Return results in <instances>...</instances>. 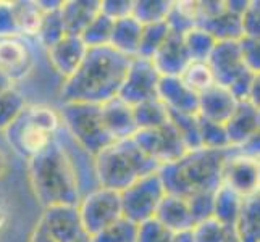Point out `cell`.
Segmentation results:
<instances>
[{"mask_svg": "<svg viewBox=\"0 0 260 242\" xmlns=\"http://www.w3.org/2000/svg\"><path fill=\"white\" fill-rule=\"evenodd\" d=\"M63 36H65V29L60 18V8L49 13H44L41 28L38 31V41L41 42V46L49 49L55 42H58Z\"/></svg>", "mask_w": 260, "mask_h": 242, "instance_id": "38", "label": "cell"}, {"mask_svg": "<svg viewBox=\"0 0 260 242\" xmlns=\"http://www.w3.org/2000/svg\"><path fill=\"white\" fill-rule=\"evenodd\" d=\"M133 116L136 128L139 129H152L158 128L168 121V109L158 100V98H150V100L141 102L133 107Z\"/></svg>", "mask_w": 260, "mask_h": 242, "instance_id": "28", "label": "cell"}, {"mask_svg": "<svg viewBox=\"0 0 260 242\" xmlns=\"http://www.w3.org/2000/svg\"><path fill=\"white\" fill-rule=\"evenodd\" d=\"M26 105L28 102L24 95L15 87L0 94V132H4L21 115Z\"/></svg>", "mask_w": 260, "mask_h": 242, "instance_id": "35", "label": "cell"}, {"mask_svg": "<svg viewBox=\"0 0 260 242\" xmlns=\"http://www.w3.org/2000/svg\"><path fill=\"white\" fill-rule=\"evenodd\" d=\"M199 136H201V147L202 149H228L230 142L226 137L225 126L220 123H213L199 116Z\"/></svg>", "mask_w": 260, "mask_h": 242, "instance_id": "37", "label": "cell"}, {"mask_svg": "<svg viewBox=\"0 0 260 242\" xmlns=\"http://www.w3.org/2000/svg\"><path fill=\"white\" fill-rule=\"evenodd\" d=\"M213 195L215 192H196L186 199L194 225L213 217Z\"/></svg>", "mask_w": 260, "mask_h": 242, "instance_id": "41", "label": "cell"}, {"mask_svg": "<svg viewBox=\"0 0 260 242\" xmlns=\"http://www.w3.org/2000/svg\"><path fill=\"white\" fill-rule=\"evenodd\" d=\"M172 0H133L131 16L138 20L142 26L164 23L168 13L172 12Z\"/></svg>", "mask_w": 260, "mask_h": 242, "instance_id": "29", "label": "cell"}, {"mask_svg": "<svg viewBox=\"0 0 260 242\" xmlns=\"http://www.w3.org/2000/svg\"><path fill=\"white\" fill-rule=\"evenodd\" d=\"M158 81L160 75L150 60L133 57L128 73L124 76V81L116 97L131 107L150 100V98L157 97Z\"/></svg>", "mask_w": 260, "mask_h": 242, "instance_id": "10", "label": "cell"}, {"mask_svg": "<svg viewBox=\"0 0 260 242\" xmlns=\"http://www.w3.org/2000/svg\"><path fill=\"white\" fill-rule=\"evenodd\" d=\"M36 58L32 47L24 36H4L0 38V71L12 81H21L31 75Z\"/></svg>", "mask_w": 260, "mask_h": 242, "instance_id": "11", "label": "cell"}, {"mask_svg": "<svg viewBox=\"0 0 260 242\" xmlns=\"http://www.w3.org/2000/svg\"><path fill=\"white\" fill-rule=\"evenodd\" d=\"M207 65L213 75L215 84L226 89L249 70L241 57L238 41H221L215 44L207 58Z\"/></svg>", "mask_w": 260, "mask_h": 242, "instance_id": "12", "label": "cell"}, {"mask_svg": "<svg viewBox=\"0 0 260 242\" xmlns=\"http://www.w3.org/2000/svg\"><path fill=\"white\" fill-rule=\"evenodd\" d=\"M239 50H241V57H243L246 66L254 71V73H258L260 71V41L255 38H247V36H243L239 41Z\"/></svg>", "mask_w": 260, "mask_h": 242, "instance_id": "42", "label": "cell"}, {"mask_svg": "<svg viewBox=\"0 0 260 242\" xmlns=\"http://www.w3.org/2000/svg\"><path fill=\"white\" fill-rule=\"evenodd\" d=\"M226 131L230 147H239L246 141L258 134L260 129V113L255 105L249 100L238 102L235 112L231 113L228 121L223 124Z\"/></svg>", "mask_w": 260, "mask_h": 242, "instance_id": "17", "label": "cell"}, {"mask_svg": "<svg viewBox=\"0 0 260 242\" xmlns=\"http://www.w3.org/2000/svg\"><path fill=\"white\" fill-rule=\"evenodd\" d=\"M13 15L18 26V34L20 36H38V31L41 28L44 12L38 2L32 0H18L12 2Z\"/></svg>", "mask_w": 260, "mask_h": 242, "instance_id": "27", "label": "cell"}, {"mask_svg": "<svg viewBox=\"0 0 260 242\" xmlns=\"http://www.w3.org/2000/svg\"><path fill=\"white\" fill-rule=\"evenodd\" d=\"M101 12V0H67L61 2L60 18L65 34L81 36L95 15Z\"/></svg>", "mask_w": 260, "mask_h": 242, "instance_id": "21", "label": "cell"}, {"mask_svg": "<svg viewBox=\"0 0 260 242\" xmlns=\"http://www.w3.org/2000/svg\"><path fill=\"white\" fill-rule=\"evenodd\" d=\"M129 63V57L110 46L87 49L79 68L61 84V100L94 105L112 100L120 92Z\"/></svg>", "mask_w": 260, "mask_h": 242, "instance_id": "1", "label": "cell"}, {"mask_svg": "<svg viewBox=\"0 0 260 242\" xmlns=\"http://www.w3.org/2000/svg\"><path fill=\"white\" fill-rule=\"evenodd\" d=\"M168 32L170 31H168V26H167L165 21L142 26L139 49H138V55L136 57L150 60L152 57H154V53L158 50V47L164 44V41L167 39Z\"/></svg>", "mask_w": 260, "mask_h": 242, "instance_id": "36", "label": "cell"}, {"mask_svg": "<svg viewBox=\"0 0 260 242\" xmlns=\"http://www.w3.org/2000/svg\"><path fill=\"white\" fill-rule=\"evenodd\" d=\"M39 223L55 242H71L84 232L78 205H52L44 209Z\"/></svg>", "mask_w": 260, "mask_h": 242, "instance_id": "14", "label": "cell"}, {"mask_svg": "<svg viewBox=\"0 0 260 242\" xmlns=\"http://www.w3.org/2000/svg\"><path fill=\"white\" fill-rule=\"evenodd\" d=\"M154 218L172 232H186L191 231L194 226V220L186 199L173 194H167L164 197L155 210Z\"/></svg>", "mask_w": 260, "mask_h": 242, "instance_id": "22", "label": "cell"}, {"mask_svg": "<svg viewBox=\"0 0 260 242\" xmlns=\"http://www.w3.org/2000/svg\"><path fill=\"white\" fill-rule=\"evenodd\" d=\"M260 4L257 0H250L244 13L241 15V26H243V36L258 39L260 36Z\"/></svg>", "mask_w": 260, "mask_h": 242, "instance_id": "43", "label": "cell"}, {"mask_svg": "<svg viewBox=\"0 0 260 242\" xmlns=\"http://www.w3.org/2000/svg\"><path fill=\"white\" fill-rule=\"evenodd\" d=\"M183 39L191 61H207L212 49L217 44V41L201 26H196L191 31H187L183 36Z\"/></svg>", "mask_w": 260, "mask_h": 242, "instance_id": "32", "label": "cell"}, {"mask_svg": "<svg viewBox=\"0 0 260 242\" xmlns=\"http://www.w3.org/2000/svg\"><path fill=\"white\" fill-rule=\"evenodd\" d=\"M179 79L191 89L197 95L207 91L209 87L215 84V79L212 71L207 65V61H191L184 68V71L179 75Z\"/></svg>", "mask_w": 260, "mask_h": 242, "instance_id": "33", "label": "cell"}, {"mask_svg": "<svg viewBox=\"0 0 260 242\" xmlns=\"http://www.w3.org/2000/svg\"><path fill=\"white\" fill-rule=\"evenodd\" d=\"M78 212L84 232L92 236L123 217L120 192L99 186L81 197Z\"/></svg>", "mask_w": 260, "mask_h": 242, "instance_id": "8", "label": "cell"}, {"mask_svg": "<svg viewBox=\"0 0 260 242\" xmlns=\"http://www.w3.org/2000/svg\"><path fill=\"white\" fill-rule=\"evenodd\" d=\"M158 165L133 139L115 141L94 157L97 184L121 192L139 178L158 171Z\"/></svg>", "mask_w": 260, "mask_h": 242, "instance_id": "4", "label": "cell"}, {"mask_svg": "<svg viewBox=\"0 0 260 242\" xmlns=\"http://www.w3.org/2000/svg\"><path fill=\"white\" fill-rule=\"evenodd\" d=\"M235 152V147L228 149H196L173 163L158 168L167 194L187 199L196 192H215L223 183V166Z\"/></svg>", "mask_w": 260, "mask_h": 242, "instance_id": "3", "label": "cell"}, {"mask_svg": "<svg viewBox=\"0 0 260 242\" xmlns=\"http://www.w3.org/2000/svg\"><path fill=\"white\" fill-rule=\"evenodd\" d=\"M131 12L133 0H102L101 2V13L109 16L113 21L131 16Z\"/></svg>", "mask_w": 260, "mask_h": 242, "instance_id": "45", "label": "cell"}, {"mask_svg": "<svg viewBox=\"0 0 260 242\" xmlns=\"http://www.w3.org/2000/svg\"><path fill=\"white\" fill-rule=\"evenodd\" d=\"M165 195L167 191L158 171L139 178L120 192L123 217L136 225L154 218L158 203Z\"/></svg>", "mask_w": 260, "mask_h": 242, "instance_id": "7", "label": "cell"}, {"mask_svg": "<svg viewBox=\"0 0 260 242\" xmlns=\"http://www.w3.org/2000/svg\"><path fill=\"white\" fill-rule=\"evenodd\" d=\"M28 242H55L49 232L44 229V226L41 225V223L38 221V225L34 226L32 232H31V236H29V240Z\"/></svg>", "mask_w": 260, "mask_h": 242, "instance_id": "47", "label": "cell"}, {"mask_svg": "<svg viewBox=\"0 0 260 242\" xmlns=\"http://www.w3.org/2000/svg\"><path fill=\"white\" fill-rule=\"evenodd\" d=\"M165 23L168 26V31L183 34V36L187 31H191L192 28H196V23L184 12H181V8L176 5V2H173V8H172V12L168 13Z\"/></svg>", "mask_w": 260, "mask_h": 242, "instance_id": "44", "label": "cell"}, {"mask_svg": "<svg viewBox=\"0 0 260 242\" xmlns=\"http://www.w3.org/2000/svg\"><path fill=\"white\" fill-rule=\"evenodd\" d=\"M202 29L207 31L212 38L221 41H239L243 38V26H241V16L228 12L226 8L220 15L210 18V20L199 24Z\"/></svg>", "mask_w": 260, "mask_h": 242, "instance_id": "26", "label": "cell"}, {"mask_svg": "<svg viewBox=\"0 0 260 242\" xmlns=\"http://www.w3.org/2000/svg\"><path fill=\"white\" fill-rule=\"evenodd\" d=\"M238 100L226 87L213 84L207 91L199 94V107L197 115L213 123L225 124L231 113L235 112Z\"/></svg>", "mask_w": 260, "mask_h": 242, "instance_id": "20", "label": "cell"}, {"mask_svg": "<svg viewBox=\"0 0 260 242\" xmlns=\"http://www.w3.org/2000/svg\"><path fill=\"white\" fill-rule=\"evenodd\" d=\"M168 120L178 131L187 150L201 149L199 136V115L197 113H179L168 110Z\"/></svg>", "mask_w": 260, "mask_h": 242, "instance_id": "30", "label": "cell"}, {"mask_svg": "<svg viewBox=\"0 0 260 242\" xmlns=\"http://www.w3.org/2000/svg\"><path fill=\"white\" fill-rule=\"evenodd\" d=\"M243 199L238 192H235L228 187L226 184H223L215 191L213 195V217L217 221H220L225 226H235V223L238 220V215L243 205Z\"/></svg>", "mask_w": 260, "mask_h": 242, "instance_id": "25", "label": "cell"}, {"mask_svg": "<svg viewBox=\"0 0 260 242\" xmlns=\"http://www.w3.org/2000/svg\"><path fill=\"white\" fill-rule=\"evenodd\" d=\"M170 242H194V240L191 237V231H186V232H175Z\"/></svg>", "mask_w": 260, "mask_h": 242, "instance_id": "50", "label": "cell"}, {"mask_svg": "<svg viewBox=\"0 0 260 242\" xmlns=\"http://www.w3.org/2000/svg\"><path fill=\"white\" fill-rule=\"evenodd\" d=\"M239 242H260V195L252 194L243 199L235 223Z\"/></svg>", "mask_w": 260, "mask_h": 242, "instance_id": "24", "label": "cell"}, {"mask_svg": "<svg viewBox=\"0 0 260 242\" xmlns=\"http://www.w3.org/2000/svg\"><path fill=\"white\" fill-rule=\"evenodd\" d=\"M87 47L79 36L65 34L58 42L47 49V57L52 68L65 79H68L79 68L86 57Z\"/></svg>", "mask_w": 260, "mask_h": 242, "instance_id": "15", "label": "cell"}, {"mask_svg": "<svg viewBox=\"0 0 260 242\" xmlns=\"http://www.w3.org/2000/svg\"><path fill=\"white\" fill-rule=\"evenodd\" d=\"M157 98L168 110L179 113H197L199 95L192 92L179 76H160Z\"/></svg>", "mask_w": 260, "mask_h": 242, "instance_id": "18", "label": "cell"}, {"mask_svg": "<svg viewBox=\"0 0 260 242\" xmlns=\"http://www.w3.org/2000/svg\"><path fill=\"white\" fill-rule=\"evenodd\" d=\"M28 178L32 194L42 209L52 205H78L83 197L76 166L57 137L28 160Z\"/></svg>", "mask_w": 260, "mask_h": 242, "instance_id": "2", "label": "cell"}, {"mask_svg": "<svg viewBox=\"0 0 260 242\" xmlns=\"http://www.w3.org/2000/svg\"><path fill=\"white\" fill-rule=\"evenodd\" d=\"M131 139L158 166L173 163L187 152L183 139L179 137L178 131L170 123V120L158 128L139 129L134 132Z\"/></svg>", "mask_w": 260, "mask_h": 242, "instance_id": "9", "label": "cell"}, {"mask_svg": "<svg viewBox=\"0 0 260 242\" xmlns=\"http://www.w3.org/2000/svg\"><path fill=\"white\" fill-rule=\"evenodd\" d=\"M175 232L165 228L155 218L146 220L138 225L136 242H170Z\"/></svg>", "mask_w": 260, "mask_h": 242, "instance_id": "40", "label": "cell"}, {"mask_svg": "<svg viewBox=\"0 0 260 242\" xmlns=\"http://www.w3.org/2000/svg\"><path fill=\"white\" fill-rule=\"evenodd\" d=\"M230 228L215 218H209L196 223L191 229V237L194 242H225Z\"/></svg>", "mask_w": 260, "mask_h": 242, "instance_id": "39", "label": "cell"}, {"mask_svg": "<svg viewBox=\"0 0 260 242\" xmlns=\"http://www.w3.org/2000/svg\"><path fill=\"white\" fill-rule=\"evenodd\" d=\"M113 20H110L109 16H105L104 13L99 12L95 18L87 24V28L81 32V41L86 44L87 49L91 47H104L110 44L112 38V29H113Z\"/></svg>", "mask_w": 260, "mask_h": 242, "instance_id": "31", "label": "cell"}, {"mask_svg": "<svg viewBox=\"0 0 260 242\" xmlns=\"http://www.w3.org/2000/svg\"><path fill=\"white\" fill-rule=\"evenodd\" d=\"M141 32H142V24L138 20H134L133 16L116 20L113 23L112 38H110L109 46L112 49H115L116 52L123 53V55L133 58L138 55Z\"/></svg>", "mask_w": 260, "mask_h": 242, "instance_id": "23", "label": "cell"}, {"mask_svg": "<svg viewBox=\"0 0 260 242\" xmlns=\"http://www.w3.org/2000/svg\"><path fill=\"white\" fill-rule=\"evenodd\" d=\"M58 115L61 128L89 155L95 157L115 142L104 126L101 105L63 102L58 109Z\"/></svg>", "mask_w": 260, "mask_h": 242, "instance_id": "6", "label": "cell"}, {"mask_svg": "<svg viewBox=\"0 0 260 242\" xmlns=\"http://www.w3.org/2000/svg\"><path fill=\"white\" fill-rule=\"evenodd\" d=\"M12 87H13V83L2 73V71H0V94L8 91V89H12Z\"/></svg>", "mask_w": 260, "mask_h": 242, "instance_id": "51", "label": "cell"}, {"mask_svg": "<svg viewBox=\"0 0 260 242\" xmlns=\"http://www.w3.org/2000/svg\"><path fill=\"white\" fill-rule=\"evenodd\" d=\"M258 158L244 157L235 149L223 166V184L231 187L241 197H247L258 192Z\"/></svg>", "mask_w": 260, "mask_h": 242, "instance_id": "13", "label": "cell"}, {"mask_svg": "<svg viewBox=\"0 0 260 242\" xmlns=\"http://www.w3.org/2000/svg\"><path fill=\"white\" fill-rule=\"evenodd\" d=\"M7 173H8V157L5 152L0 149V179L5 178Z\"/></svg>", "mask_w": 260, "mask_h": 242, "instance_id": "49", "label": "cell"}, {"mask_svg": "<svg viewBox=\"0 0 260 242\" xmlns=\"http://www.w3.org/2000/svg\"><path fill=\"white\" fill-rule=\"evenodd\" d=\"M61 128L58 110L44 103H28L4 134L15 154L29 160L46 149Z\"/></svg>", "mask_w": 260, "mask_h": 242, "instance_id": "5", "label": "cell"}, {"mask_svg": "<svg viewBox=\"0 0 260 242\" xmlns=\"http://www.w3.org/2000/svg\"><path fill=\"white\" fill-rule=\"evenodd\" d=\"M10 220V210H8V203L5 200V197L0 195V232L5 229Z\"/></svg>", "mask_w": 260, "mask_h": 242, "instance_id": "48", "label": "cell"}, {"mask_svg": "<svg viewBox=\"0 0 260 242\" xmlns=\"http://www.w3.org/2000/svg\"><path fill=\"white\" fill-rule=\"evenodd\" d=\"M71 242H91V236L86 234V232H83L81 236H78L76 239H73Z\"/></svg>", "mask_w": 260, "mask_h": 242, "instance_id": "52", "label": "cell"}, {"mask_svg": "<svg viewBox=\"0 0 260 242\" xmlns=\"http://www.w3.org/2000/svg\"><path fill=\"white\" fill-rule=\"evenodd\" d=\"M160 76H179L191 63L189 53L186 50L183 34L170 31L162 46L150 58Z\"/></svg>", "mask_w": 260, "mask_h": 242, "instance_id": "16", "label": "cell"}, {"mask_svg": "<svg viewBox=\"0 0 260 242\" xmlns=\"http://www.w3.org/2000/svg\"><path fill=\"white\" fill-rule=\"evenodd\" d=\"M102 121L107 132L113 141L131 139L138 131L133 116V107L123 102L121 98L115 97L112 100L101 105Z\"/></svg>", "mask_w": 260, "mask_h": 242, "instance_id": "19", "label": "cell"}, {"mask_svg": "<svg viewBox=\"0 0 260 242\" xmlns=\"http://www.w3.org/2000/svg\"><path fill=\"white\" fill-rule=\"evenodd\" d=\"M138 225L121 217L91 236V242H136Z\"/></svg>", "mask_w": 260, "mask_h": 242, "instance_id": "34", "label": "cell"}, {"mask_svg": "<svg viewBox=\"0 0 260 242\" xmlns=\"http://www.w3.org/2000/svg\"><path fill=\"white\" fill-rule=\"evenodd\" d=\"M18 34L12 2H0V38Z\"/></svg>", "mask_w": 260, "mask_h": 242, "instance_id": "46", "label": "cell"}]
</instances>
